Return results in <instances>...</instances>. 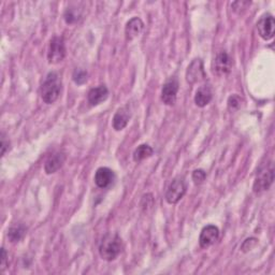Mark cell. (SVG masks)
I'll use <instances>...</instances> for the list:
<instances>
[{"label": "cell", "instance_id": "1", "mask_svg": "<svg viewBox=\"0 0 275 275\" xmlns=\"http://www.w3.org/2000/svg\"><path fill=\"white\" fill-rule=\"evenodd\" d=\"M60 93L62 80L59 75L56 72H50L46 75L40 89L42 100L47 104H52L59 98Z\"/></svg>", "mask_w": 275, "mask_h": 275}, {"label": "cell", "instance_id": "2", "mask_svg": "<svg viewBox=\"0 0 275 275\" xmlns=\"http://www.w3.org/2000/svg\"><path fill=\"white\" fill-rule=\"evenodd\" d=\"M123 249L121 239L115 233H108L103 236L99 245V254L101 258L112 261L117 258Z\"/></svg>", "mask_w": 275, "mask_h": 275}, {"label": "cell", "instance_id": "3", "mask_svg": "<svg viewBox=\"0 0 275 275\" xmlns=\"http://www.w3.org/2000/svg\"><path fill=\"white\" fill-rule=\"evenodd\" d=\"M187 191V186L184 181V177H175L171 184L169 185L168 191L166 193V200L170 204L177 203L184 197Z\"/></svg>", "mask_w": 275, "mask_h": 275}, {"label": "cell", "instance_id": "4", "mask_svg": "<svg viewBox=\"0 0 275 275\" xmlns=\"http://www.w3.org/2000/svg\"><path fill=\"white\" fill-rule=\"evenodd\" d=\"M66 56L65 41L62 37H54L50 41L47 59L50 64H58L64 60Z\"/></svg>", "mask_w": 275, "mask_h": 275}, {"label": "cell", "instance_id": "5", "mask_svg": "<svg viewBox=\"0 0 275 275\" xmlns=\"http://www.w3.org/2000/svg\"><path fill=\"white\" fill-rule=\"evenodd\" d=\"M273 179H274V170L272 166L260 169L255 179L254 192L261 193L264 191H268L273 183Z\"/></svg>", "mask_w": 275, "mask_h": 275}, {"label": "cell", "instance_id": "6", "mask_svg": "<svg viewBox=\"0 0 275 275\" xmlns=\"http://www.w3.org/2000/svg\"><path fill=\"white\" fill-rule=\"evenodd\" d=\"M206 74L203 68V63L201 59H195L188 66L186 71V80L189 84H196L204 81Z\"/></svg>", "mask_w": 275, "mask_h": 275}, {"label": "cell", "instance_id": "7", "mask_svg": "<svg viewBox=\"0 0 275 275\" xmlns=\"http://www.w3.org/2000/svg\"><path fill=\"white\" fill-rule=\"evenodd\" d=\"M178 91V82L176 79L171 78L165 83L161 89V100L167 106H173L176 100V95Z\"/></svg>", "mask_w": 275, "mask_h": 275}, {"label": "cell", "instance_id": "8", "mask_svg": "<svg viewBox=\"0 0 275 275\" xmlns=\"http://www.w3.org/2000/svg\"><path fill=\"white\" fill-rule=\"evenodd\" d=\"M220 238V229L214 225L205 226L202 229L200 236H199V243L203 249H207L212 246Z\"/></svg>", "mask_w": 275, "mask_h": 275}, {"label": "cell", "instance_id": "9", "mask_svg": "<svg viewBox=\"0 0 275 275\" xmlns=\"http://www.w3.org/2000/svg\"><path fill=\"white\" fill-rule=\"evenodd\" d=\"M274 17L269 14L262 16L257 23V30L259 33V36L264 40H271L274 37Z\"/></svg>", "mask_w": 275, "mask_h": 275}, {"label": "cell", "instance_id": "10", "mask_svg": "<svg viewBox=\"0 0 275 275\" xmlns=\"http://www.w3.org/2000/svg\"><path fill=\"white\" fill-rule=\"evenodd\" d=\"M113 179H114V172L107 167L99 168L95 173V183L99 188L104 189L109 187L112 184Z\"/></svg>", "mask_w": 275, "mask_h": 275}, {"label": "cell", "instance_id": "11", "mask_svg": "<svg viewBox=\"0 0 275 275\" xmlns=\"http://www.w3.org/2000/svg\"><path fill=\"white\" fill-rule=\"evenodd\" d=\"M232 68V59L226 52L218 53L215 58V71L217 74L229 73Z\"/></svg>", "mask_w": 275, "mask_h": 275}, {"label": "cell", "instance_id": "12", "mask_svg": "<svg viewBox=\"0 0 275 275\" xmlns=\"http://www.w3.org/2000/svg\"><path fill=\"white\" fill-rule=\"evenodd\" d=\"M109 97V90L104 86V85H100L98 87H94L88 93V102L90 106H98V104L106 101Z\"/></svg>", "mask_w": 275, "mask_h": 275}, {"label": "cell", "instance_id": "13", "mask_svg": "<svg viewBox=\"0 0 275 275\" xmlns=\"http://www.w3.org/2000/svg\"><path fill=\"white\" fill-rule=\"evenodd\" d=\"M66 156L64 153H60V151H57V153H54L51 155L47 160L45 161L44 165V170L47 174H52L55 173L57 170L62 168V166L65 163Z\"/></svg>", "mask_w": 275, "mask_h": 275}, {"label": "cell", "instance_id": "14", "mask_svg": "<svg viewBox=\"0 0 275 275\" xmlns=\"http://www.w3.org/2000/svg\"><path fill=\"white\" fill-rule=\"evenodd\" d=\"M144 28V23L142 22L141 18L139 17H132L131 20L127 23L125 28V35L127 40H134L140 34L142 33Z\"/></svg>", "mask_w": 275, "mask_h": 275}, {"label": "cell", "instance_id": "15", "mask_svg": "<svg viewBox=\"0 0 275 275\" xmlns=\"http://www.w3.org/2000/svg\"><path fill=\"white\" fill-rule=\"evenodd\" d=\"M129 119H130V111L128 110V108L123 107L118 109L117 112L115 113L114 117H113V121H112L113 128H114L116 131L123 130L128 125Z\"/></svg>", "mask_w": 275, "mask_h": 275}, {"label": "cell", "instance_id": "16", "mask_svg": "<svg viewBox=\"0 0 275 275\" xmlns=\"http://www.w3.org/2000/svg\"><path fill=\"white\" fill-rule=\"evenodd\" d=\"M212 97H213V94H212L211 88L205 85V86H201L200 88H198V90L196 91L195 103L198 107L203 108L211 102Z\"/></svg>", "mask_w": 275, "mask_h": 275}, {"label": "cell", "instance_id": "17", "mask_svg": "<svg viewBox=\"0 0 275 275\" xmlns=\"http://www.w3.org/2000/svg\"><path fill=\"white\" fill-rule=\"evenodd\" d=\"M26 234V227L22 224L12 226L8 232V238L12 243L20 242Z\"/></svg>", "mask_w": 275, "mask_h": 275}, {"label": "cell", "instance_id": "18", "mask_svg": "<svg viewBox=\"0 0 275 275\" xmlns=\"http://www.w3.org/2000/svg\"><path fill=\"white\" fill-rule=\"evenodd\" d=\"M153 151H154L153 148H151L149 145L141 144L134 151V160L139 163V161L149 158L151 155H153Z\"/></svg>", "mask_w": 275, "mask_h": 275}, {"label": "cell", "instance_id": "19", "mask_svg": "<svg viewBox=\"0 0 275 275\" xmlns=\"http://www.w3.org/2000/svg\"><path fill=\"white\" fill-rule=\"evenodd\" d=\"M65 21L67 24H73L75 22H78L79 18L81 17L80 11H78V9H67L65 12Z\"/></svg>", "mask_w": 275, "mask_h": 275}, {"label": "cell", "instance_id": "20", "mask_svg": "<svg viewBox=\"0 0 275 275\" xmlns=\"http://www.w3.org/2000/svg\"><path fill=\"white\" fill-rule=\"evenodd\" d=\"M73 81L79 85L84 84L87 81V72L82 69H77L73 73Z\"/></svg>", "mask_w": 275, "mask_h": 275}, {"label": "cell", "instance_id": "21", "mask_svg": "<svg viewBox=\"0 0 275 275\" xmlns=\"http://www.w3.org/2000/svg\"><path fill=\"white\" fill-rule=\"evenodd\" d=\"M241 102L242 98L240 96H238V95H232L228 99V107L232 110L239 109L241 107Z\"/></svg>", "mask_w": 275, "mask_h": 275}, {"label": "cell", "instance_id": "22", "mask_svg": "<svg viewBox=\"0 0 275 275\" xmlns=\"http://www.w3.org/2000/svg\"><path fill=\"white\" fill-rule=\"evenodd\" d=\"M205 177H206V174L204 172V170H202V169L195 170V171L193 172V179L196 184L203 183Z\"/></svg>", "mask_w": 275, "mask_h": 275}, {"label": "cell", "instance_id": "23", "mask_svg": "<svg viewBox=\"0 0 275 275\" xmlns=\"http://www.w3.org/2000/svg\"><path fill=\"white\" fill-rule=\"evenodd\" d=\"M9 148H10V142L6 140V137H5V135L3 134V135H2V155H3V156H5L6 151H7Z\"/></svg>", "mask_w": 275, "mask_h": 275}, {"label": "cell", "instance_id": "24", "mask_svg": "<svg viewBox=\"0 0 275 275\" xmlns=\"http://www.w3.org/2000/svg\"><path fill=\"white\" fill-rule=\"evenodd\" d=\"M6 261H7V252L5 249H2V271L6 268Z\"/></svg>", "mask_w": 275, "mask_h": 275}]
</instances>
